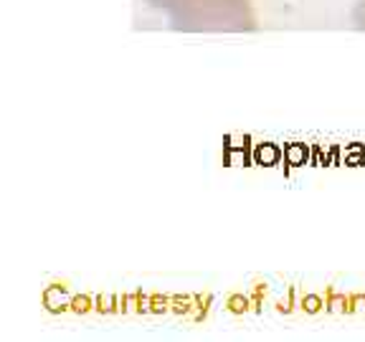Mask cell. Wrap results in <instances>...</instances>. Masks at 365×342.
I'll list each match as a JSON object with an SVG mask.
<instances>
[{"label": "cell", "instance_id": "7a4b0ae2", "mask_svg": "<svg viewBox=\"0 0 365 342\" xmlns=\"http://www.w3.org/2000/svg\"><path fill=\"white\" fill-rule=\"evenodd\" d=\"M350 21L358 31H365V0H355L353 13H350Z\"/></svg>", "mask_w": 365, "mask_h": 342}, {"label": "cell", "instance_id": "6da1fadb", "mask_svg": "<svg viewBox=\"0 0 365 342\" xmlns=\"http://www.w3.org/2000/svg\"><path fill=\"white\" fill-rule=\"evenodd\" d=\"M182 33H251L259 28L254 0H143Z\"/></svg>", "mask_w": 365, "mask_h": 342}]
</instances>
